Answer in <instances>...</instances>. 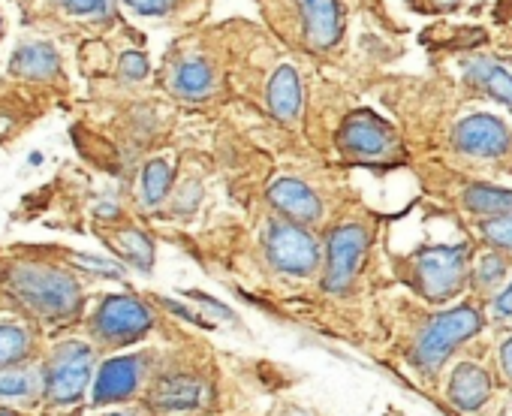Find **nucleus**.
<instances>
[{"instance_id": "nucleus-1", "label": "nucleus", "mask_w": 512, "mask_h": 416, "mask_svg": "<svg viewBox=\"0 0 512 416\" xmlns=\"http://www.w3.org/2000/svg\"><path fill=\"white\" fill-rule=\"evenodd\" d=\"M260 4L269 28L308 52H326L341 40L344 16L338 0H260Z\"/></svg>"}, {"instance_id": "nucleus-2", "label": "nucleus", "mask_w": 512, "mask_h": 416, "mask_svg": "<svg viewBox=\"0 0 512 416\" xmlns=\"http://www.w3.org/2000/svg\"><path fill=\"white\" fill-rule=\"evenodd\" d=\"M13 293L43 320H70L82 305L79 281L49 263H16L7 269Z\"/></svg>"}, {"instance_id": "nucleus-3", "label": "nucleus", "mask_w": 512, "mask_h": 416, "mask_svg": "<svg viewBox=\"0 0 512 416\" xmlns=\"http://www.w3.org/2000/svg\"><path fill=\"white\" fill-rule=\"evenodd\" d=\"M479 326H482V317L470 305H461V308H455L449 314L434 317L431 326L419 335V341H416V347L410 353L416 371L434 374L461 341H467L473 332H479Z\"/></svg>"}, {"instance_id": "nucleus-4", "label": "nucleus", "mask_w": 512, "mask_h": 416, "mask_svg": "<svg viewBox=\"0 0 512 416\" xmlns=\"http://www.w3.org/2000/svg\"><path fill=\"white\" fill-rule=\"evenodd\" d=\"M413 284L428 302H443L455 296L464 284L467 269V248L464 245H446V248H428L413 257Z\"/></svg>"}, {"instance_id": "nucleus-5", "label": "nucleus", "mask_w": 512, "mask_h": 416, "mask_svg": "<svg viewBox=\"0 0 512 416\" xmlns=\"http://www.w3.org/2000/svg\"><path fill=\"white\" fill-rule=\"evenodd\" d=\"M266 254L272 260L275 269L287 272V275H314V269L320 266V245L314 242V236L284 218H275L266 224Z\"/></svg>"}, {"instance_id": "nucleus-6", "label": "nucleus", "mask_w": 512, "mask_h": 416, "mask_svg": "<svg viewBox=\"0 0 512 416\" xmlns=\"http://www.w3.org/2000/svg\"><path fill=\"white\" fill-rule=\"evenodd\" d=\"M91 368H94V350L88 344H76V341L61 344L43 371V392L55 404L76 401L91 380Z\"/></svg>"}, {"instance_id": "nucleus-7", "label": "nucleus", "mask_w": 512, "mask_h": 416, "mask_svg": "<svg viewBox=\"0 0 512 416\" xmlns=\"http://www.w3.org/2000/svg\"><path fill=\"white\" fill-rule=\"evenodd\" d=\"M338 145L347 154L362 157V160H389L398 151V139L392 127L368 109L347 115L338 133Z\"/></svg>"}, {"instance_id": "nucleus-8", "label": "nucleus", "mask_w": 512, "mask_h": 416, "mask_svg": "<svg viewBox=\"0 0 512 416\" xmlns=\"http://www.w3.org/2000/svg\"><path fill=\"white\" fill-rule=\"evenodd\" d=\"M151 329V314L130 296H109L94 317V332L109 344H127Z\"/></svg>"}, {"instance_id": "nucleus-9", "label": "nucleus", "mask_w": 512, "mask_h": 416, "mask_svg": "<svg viewBox=\"0 0 512 416\" xmlns=\"http://www.w3.org/2000/svg\"><path fill=\"white\" fill-rule=\"evenodd\" d=\"M368 251V230L362 224H344L329 236V266H326V290L341 293L356 278L362 257Z\"/></svg>"}, {"instance_id": "nucleus-10", "label": "nucleus", "mask_w": 512, "mask_h": 416, "mask_svg": "<svg viewBox=\"0 0 512 416\" xmlns=\"http://www.w3.org/2000/svg\"><path fill=\"white\" fill-rule=\"evenodd\" d=\"M166 88L181 100H205L217 88V70L205 55H175L166 61Z\"/></svg>"}, {"instance_id": "nucleus-11", "label": "nucleus", "mask_w": 512, "mask_h": 416, "mask_svg": "<svg viewBox=\"0 0 512 416\" xmlns=\"http://www.w3.org/2000/svg\"><path fill=\"white\" fill-rule=\"evenodd\" d=\"M269 199L275 205V212L284 218V221H293L299 227H311L320 221L323 215V202L320 196L299 178H278L272 187H269Z\"/></svg>"}, {"instance_id": "nucleus-12", "label": "nucleus", "mask_w": 512, "mask_h": 416, "mask_svg": "<svg viewBox=\"0 0 512 416\" xmlns=\"http://www.w3.org/2000/svg\"><path fill=\"white\" fill-rule=\"evenodd\" d=\"M455 145L464 154L497 157L509 151V130L494 115H470L455 127Z\"/></svg>"}, {"instance_id": "nucleus-13", "label": "nucleus", "mask_w": 512, "mask_h": 416, "mask_svg": "<svg viewBox=\"0 0 512 416\" xmlns=\"http://www.w3.org/2000/svg\"><path fill=\"white\" fill-rule=\"evenodd\" d=\"M145 377V356H118V359H109L103 368H100V377H97V386H94V398L97 404H109V401H121V398H130L139 383Z\"/></svg>"}, {"instance_id": "nucleus-14", "label": "nucleus", "mask_w": 512, "mask_h": 416, "mask_svg": "<svg viewBox=\"0 0 512 416\" xmlns=\"http://www.w3.org/2000/svg\"><path fill=\"white\" fill-rule=\"evenodd\" d=\"M10 73L22 82H61V55L46 40H28L16 49L10 61Z\"/></svg>"}, {"instance_id": "nucleus-15", "label": "nucleus", "mask_w": 512, "mask_h": 416, "mask_svg": "<svg viewBox=\"0 0 512 416\" xmlns=\"http://www.w3.org/2000/svg\"><path fill=\"white\" fill-rule=\"evenodd\" d=\"M446 395H449V401H452L458 410L473 413V410H479V407L488 401V395H491V380H488V374H485L479 365H458V368L452 371V380H449Z\"/></svg>"}, {"instance_id": "nucleus-16", "label": "nucleus", "mask_w": 512, "mask_h": 416, "mask_svg": "<svg viewBox=\"0 0 512 416\" xmlns=\"http://www.w3.org/2000/svg\"><path fill=\"white\" fill-rule=\"evenodd\" d=\"M269 112L278 121H296L302 112V85L299 73L287 64H281L269 79Z\"/></svg>"}, {"instance_id": "nucleus-17", "label": "nucleus", "mask_w": 512, "mask_h": 416, "mask_svg": "<svg viewBox=\"0 0 512 416\" xmlns=\"http://www.w3.org/2000/svg\"><path fill=\"white\" fill-rule=\"evenodd\" d=\"M199 401H202V383L196 377H163L151 392V404L160 413H184L193 410Z\"/></svg>"}, {"instance_id": "nucleus-18", "label": "nucleus", "mask_w": 512, "mask_h": 416, "mask_svg": "<svg viewBox=\"0 0 512 416\" xmlns=\"http://www.w3.org/2000/svg\"><path fill=\"white\" fill-rule=\"evenodd\" d=\"M467 79L476 82L479 88H485L491 97H497L500 103H506L512 109V76L503 67H497L488 58H473L467 64Z\"/></svg>"}, {"instance_id": "nucleus-19", "label": "nucleus", "mask_w": 512, "mask_h": 416, "mask_svg": "<svg viewBox=\"0 0 512 416\" xmlns=\"http://www.w3.org/2000/svg\"><path fill=\"white\" fill-rule=\"evenodd\" d=\"M46 7L67 22H106L112 16V0H46Z\"/></svg>"}, {"instance_id": "nucleus-20", "label": "nucleus", "mask_w": 512, "mask_h": 416, "mask_svg": "<svg viewBox=\"0 0 512 416\" xmlns=\"http://www.w3.org/2000/svg\"><path fill=\"white\" fill-rule=\"evenodd\" d=\"M464 205L476 215H512V190H497L488 184H473L464 193Z\"/></svg>"}, {"instance_id": "nucleus-21", "label": "nucleus", "mask_w": 512, "mask_h": 416, "mask_svg": "<svg viewBox=\"0 0 512 416\" xmlns=\"http://www.w3.org/2000/svg\"><path fill=\"white\" fill-rule=\"evenodd\" d=\"M31 332L22 323H0V368H13L31 356Z\"/></svg>"}, {"instance_id": "nucleus-22", "label": "nucleus", "mask_w": 512, "mask_h": 416, "mask_svg": "<svg viewBox=\"0 0 512 416\" xmlns=\"http://www.w3.org/2000/svg\"><path fill=\"white\" fill-rule=\"evenodd\" d=\"M172 187V163L166 157H154L142 169V202L148 208L160 205Z\"/></svg>"}, {"instance_id": "nucleus-23", "label": "nucleus", "mask_w": 512, "mask_h": 416, "mask_svg": "<svg viewBox=\"0 0 512 416\" xmlns=\"http://www.w3.org/2000/svg\"><path fill=\"white\" fill-rule=\"evenodd\" d=\"M112 248H115L127 263H133V266L142 269V272H148L151 263H154V245H151V239H148L145 233L133 230V227L121 230V233L112 239Z\"/></svg>"}, {"instance_id": "nucleus-24", "label": "nucleus", "mask_w": 512, "mask_h": 416, "mask_svg": "<svg viewBox=\"0 0 512 416\" xmlns=\"http://www.w3.org/2000/svg\"><path fill=\"white\" fill-rule=\"evenodd\" d=\"M43 389V374L40 371H25V368H0V401H16V398H31Z\"/></svg>"}, {"instance_id": "nucleus-25", "label": "nucleus", "mask_w": 512, "mask_h": 416, "mask_svg": "<svg viewBox=\"0 0 512 416\" xmlns=\"http://www.w3.org/2000/svg\"><path fill=\"white\" fill-rule=\"evenodd\" d=\"M482 236L494 248H509L512 251V215H497L482 224Z\"/></svg>"}, {"instance_id": "nucleus-26", "label": "nucleus", "mask_w": 512, "mask_h": 416, "mask_svg": "<svg viewBox=\"0 0 512 416\" xmlns=\"http://www.w3.org/2000/svg\"><path fill=\"white\" fill-rule=\"evenodd\" d=\"M503 275H506V263H503L497 254H485V257L479 260L476 281H479L482 287H494V284H500V281H503Z\"/></svg>"}, {"instance_id": "nucleus-27", "label": "nucleus", "mask_w": 512, "mask_h": 416, "mask_svg": "<svg viewBox=\"0 0 512 416\" xmlns=\"http://www.w3.org/2000/svg\"><path fill=\"white\" fill-rule=\"evenodd\" d=\"M124 7L133 10L136 16L160 19V16H169L178 7V0H124Z\"/></svg>"}, {"instance_id": "nucleus-28", "label": "nucleus", "mask_w": 512, "mask_h": 416, "mask_svg": "<svg viewBox=\"0 0 512 416\" xmlns=\"http://www.w3.org/2000/svg\"><path fill=\"white\" fill-rule=\"evenodd\" d=\"M121 73L130 79V82H139L148 76V58L139 55V52H124L121 55Z\"/></svg>"}, {"instance_id": "nucleus-29", "label": "nucleus", "mask_w": 512, "mask_h": 416, "mask_svg": "<svg viewBox=\"0 0 512 416\" xmlns=\"http://www.w3.org/2000/svg\"><path fill=\"white\" fill-rule=\"evenodd\" d=\"M494 314H500V317H512V284L494 299Z\"/></svg>"}, {"instance_id": "nucleus-30", "label": "nucleus", "mask_w": 512, "mask_h": 416, "mask_svg": "<svg viewBox=\"0 0 512 416\" xmlns=\"http://www.w3.org/2000/svg\"><path fill=\"white\" fill-rule=\"evenodd\" d=\"M500 365H503V374L506 380L512 383V335L500 344Z\"/></svg>"}, {"instance_id": "nucleus-31", "label": "nucleus", "mask_w": 512, "mask_h": 416, "mask_svg": "<svg viewBox=\"0 0 512 416\" xmlns=\"http://www.w3.org/2000/svg\"><path fill=\"white\" fill-rule=\"evenodd\" d=\"M458 4V0H431V7H437V10H452Z\"/></svg>"}, {"instance_id": "nucleus-32", "label": "nucleus", "mask_w": 512, "mask_h": 416, "mask_svg": "<svg viewBox=\"0 0 512 416\" xmlns=\"http://www.w3.org/2000/svg\"><path fill=\"white\" fill-rule=\"evenodd\" d=\"M109 416H130V413H109Z\"/></svg>"}, {"instance_id": "nucleus-33", "label": "nucleus", "mask_w": 512, "mask_h": 416, "mask_svg": "<svg viewBox=\"0 0 512 416\" xmlns=\"http://www.w3.org/2000/svg\"><path fill=\"white\" fill-rule=\"evenodd\" d=\"M0 416H13V413H4V410H0Z\"/></svg>"}, {"instance_id": "nucleus-34", "label": "nucleus", "mask_w": 512, "mask_h": 416, "mask_svg": "<svg viewBox=\"0 0 512 416\" xmlns=\"http://www.w3.org/2000/svg\"><path fill=\"white\" fill-rule=\"evenodd\" d=\"M0 34H4V22H0Z\"/></svg>"}]
</instances>
